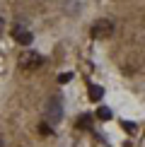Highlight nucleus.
<instances>
[{
	"label": "nucleus",
	"mask_w": 145,
	"mask_h": 147,
	"mask_svg": "<svg viewBox=\"0 0 145 147\" xmlns=\"http://www.w3.org/2000/svg\"><path fill=\"white\" fill-rule=\"evenodd\" d=\"M92 39H109L114 34V22L111 20H97L92 24Z\"/></svg>",
	"instance_id": "obj_1"
},
{
	"label": "nucleus",
	"mask_w": 145,
	"mask_h": 147,
	"mask_svg": "<svg viewBox=\"0 0 145 147\" xmlns=\"http://www.w3.org/2000/svg\"><path fill=\"white\" fill-rule=\"evenodd\" d=\"M41 63H44V58H41L36 51L20 53V68H24V70H36V68H41Z\"/></svg>",
	"instance_id": "obj_2"
},
{
	"label": "nucleus",
	"mask_w": 145,
	"mask_h": 147,
	"mask_svg": "<svg viewBox=\"0 0 145 147\" xmlns=\"http://www.w3.org/2000/svg\"><path fill=\"white\" fill-rule=\"evenodd\" d=\"M60 116H63V109H60L58 99H51L46 104V123H58Z\"/></svg>",
	"instance_id": "obj_3"
},
{
	"label": "nucleus",
	"mask_w": 145,
	"mask_h": 147,
	"mask_svg": "<svg viewBox=\"0 0 145 147\" xmlns=\"http://www.w3.org/2000/svg\"><path fill=\"white\" fill-rule=\"evenodd\" d=\"M12 36H15V41H17V44H22V46H29V44H32V34H29V32H24L22 27H17Z\"/></svg>",
	"instance_id": "obj_4"
},
{
	"label": "nucleus",
	"mask_w": 145,
	"mask_h": 147,
	"mask_svg": "<svg viewBox=\"0 0 145 147\" xmlns=\"http://www.w3.org/2000/svg\"><path fill=\"white\" fill-rule=\"evenodd\" d=\"M102 96H104V89L97 87V84H89V99H92V101H99Z\"/></svg>",
	"instance_id": "obj_5"
},
{
	"label": "nucleus",
	"mask_w": 145,
	"mask_h": 147,
	"mask_svg": "<svg viewBox=\"0 0 145 147\" xmlns=\"http://www.w3.org/2000/svg\"><path fill=\"white\" fill-rule=\"evenodd\" d=\"M97 118H99V121H109V118H111V111H109L106 106H99V109H97Z\"/></svg>",
	"instance_id": "obj_6"
},
{
	"label": "nucleus",
	"mask_w": 145,
	"mask_h": 147,
	"mask_svg": "<svg viewBox=\"0 0 145 147\" xmlns=\"http://www.w3.org/2000/svg\"><path fill=\"white\" fill-rule=\"evenodd\" d=\"M89 121H92V116H87V113H85L82 118H80V123H77V128H89Z\"/></svg>",
	"instance_id": "obj_7"
},
{
	"label": "nucleus",
	"mask_w": 145,
	"mask_h": 147,
	"mask_svg": "<svg viewBox=\"0 0 145 147\" xmlns=\"http://www.w3.org/2000/svg\"><path fill=\"white\" fill-rule=\"evenodd\" d=\"M123 130H128V133H136V125H133L131 121H123Z\"/></svg>",
	"instance_id": "obj_8"
},
{
	"label": "nucleus",
	"mask_w": 145,
	"mask_h": 147,
	"mask_svg": "<svg viewBox=\"0 0 145 147\" xmlns=\"http://www.w3.org/2000/svg\"><path fill=\"white\" fill-rule=\"evenodd\" d=\"M70 80H72V75H70V72H63V75L58 77V82H70Z\"/></svg>",
	"instance_id": "obj_9"
},
{
	"label": "nucleus",
	"mask_w": 145,
	"mask_h": 147,
	"mask_svg": "<svg viewBox=\"0 0 145 147\" xmlns=\"http://www.w3.org/2000/svg\"><path fill=\"white\" fill-rule=\"evenodd\" d=\"M39 130H41V133H44V135H48V133H51V128H48L46 123H41V125H39Z\"/></svg>",
	"instance_id": "obj_10"
},
{
	"label": "nucleus",
	"mask_w": 145,
	"mask_h": 147,
	"mask_svg": "<svg viewBox=\"0 0 145 147\" xmlns=\"http://www.w3.org/2000/svg\"><path fill=\"white\" fill-rule=\"evenodd\" d=\"M0 32H3V20H0Z\"/></svg>",
	"instance_id": "obj_11"
},
{
	"label": "nucleus",
	"mask_w": 145,
	"mask_h": 147,
	"mask_svg": "<svg viewBox=\"0 0 145 147\" xmlns=\"http://www.w3.org/2000/svg\"><path fill=\"white\" fill-rule=\"evenodd\" d=\"M0 147H3V140H0Z\"/></svg>",
	"instance_id": "obj_12"
}]
</instances>
